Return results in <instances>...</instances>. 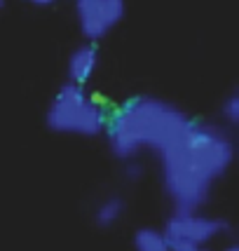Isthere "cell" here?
<instances>
[{"label": "cell", "mask_w": 239, "mask_h": 251, "mask_svg": "<svg viewBox=\"0 0 239 251\" xmlns=\"http://www.w3.org/2000/svg\"><path fill=\"white\" fill-rule=\"evenodd\" d=\"M124 162H127L124 164V169H122L124 181H127V183H139V181L143 178V167L136 162L134 157H131V160H124Z\"/></svg>", "instance_id": "10"}, {"label": "cell", "mask_w": 239, "mask_h": 251, "mask_svg": "<svg viewBox=\"0 0 239 251\" xmlns=\"http://www.w3.org/2000/svg\"><path fill=\"white\" fill-rule=\"evenodd\" d=\"M167 242H169V251H202V247H204V244L181 240V237H167Z\"/></svg>", "instance_id": "11"}, {"label": "cell", "mask_w": 239, "mask_h": 251, "mask_svg": "<svg viewBox=\"0 0 239 251\" xmlns=\"http://www.w3.org/2000/svg\"><path fill=\"white\" fill-rule=\"evenodd\" d=\"M124 214V200L118 195H110L106 200L98 202V207L94 209V223L98 228H113Z\"/></svg>", "instance_id": "7"}, {"label": "cell", "mask_w": 239, "mask_h": 251, "mask_svg": "<svg viewBox=\"0 0 239 251\" xmlns=\"http://www.w3.org/2000/svg\"><path fill=\"white\" fill-rule=\"evenodd\" d=\"M134 249L136 251H169V242L162 230L139 228L134 235Z\"/></svg>", "instance_id": "8"}, {"label": "cell", "mask_w": 239, "mask_h": 251, "mask_svg": "<svg viewBox=\"0 0 239 251\" xmlns=\"http://www.w3.org/2000/svg\"><path fill=\"white\" fill-rule=\"evenodd\" d=\"M225 251H239V247H237V244H230V247H228Z\"/></svg>", "instance_id": "13"}, {"label": "cell", "mask_w": 239, "mask_h": 251, "mask_svg": "<svg viewBox=\"0 0 239 251\" xmlns=\"http://www.w3.org/2000/svg\"><path fill=\"white\" fill-rule=\"evenodd\" d=\"M45 120L56 134L98 136L106 129L108 110L101 103V97H89L82 85L66 82L54 94Z\"/></svg>", "instance_id": "3"}, {"label": "cell", "mask_w": 239, "mask_h": 251, "mask_svg": "<svg viewBox=\"0 0 239 251\" xmlns=\"http://www.w3.org/2000/svg\"><path fill=\"white\" fill-rule=\"evenodd\" d=\"M230 223L220 219H209L199 216L195 211H176L164 223V235L167 237H181L197 244H209L218 235H230Z\"/></svg>", "instance_id": "5"}, {"label": "cell", "mask_w": 239, "mask_h": 251, "mask_svg": "<svg viewBox=\"0 0 239 251\" xmlns=\"http://www.w3.org/2000/svg\"><path fill=\"white\" fill-rule=\"evenodd\" d=\"M2 7H5V0H0V10H2Z\"/></svg>", "instance_id": "14"}, {"label": "cell", "mask_w": 239, "mask_h": 251, "mask_svg": "<svg viewBox=\"0 0 239 251\" xmlns=\"http://www.w3.org/2000/svg\"><path fill=\"white\" fill-rule=\"evenodd\" d=\"M31 5H38V7H49V5H54L56 0H28Z\"/></svg>", "instance_id": "12"}, {"label": "cell", "mask_w": 239, "mask_h": 251, "mask_svg": "<svg viewBox=\"0 0 239 251\" xmlns=\"http://www.w3.org/2000/svg\"><path fill=\"white\" fill-rule=\"evenodd\" d=\"M98 64V50L94 43L80 45L68 59V80L75 85H87L89 77L94 75Z\"/></svg>", "instance_id": "6"}, {"label": "cell", "mask_w": 239, "mask_h": 251, "mask_svg": "<svg viewBox=\"0 0 239 251\" xmlns=\"http://www.w3.org/2000/svg\"><path fill=\"white\" fill-rule=\"evenodd\" d=\"M220 115L230 127L239 125V92H232L223 103H220Z\"/></svg>", "instance_id": "9"}, {"label": "cell", "mask_w": 239, "mask_h": 251, "mask_svg": "<svg viewBox=\"0 0 239 251\" xmlns=\"http://www.w3.org/2000/svg\"><path fill=\"white\" fill-rule=\"evenodd\" d=\"M157 153L164 193L176 211H197L209 200L211 186L230 169L235 143L225 129L192 120Z\"/></svg>", "instance_id": "1"}, {"label": "cell", "mask_w": 239, "mask_h": 251, "mask_svg": "<svg viewBox=\"0 0 239 251\" xmlns=\"http://www.w3.org/2000/svg\"><path fill=\"white\" fill-rule=\"evenodd\" d=\"M75 12L82 35L96 43L122 22L124 0H75Z\"/></svg>", "instance_id": "4"}, {"label": "cell", "mask_w": 239, "mask_h": 251, "mask_svg": "<svg viewBox=\"0 0 239 251\" xmlns=\"http://www.w3.org/2000/svg\"><path fill=\"white\" fill-rule=\"evenodd\" d=\"M192 122L183 110L155 97H131L108 113L106 134L113 155L131 160L141 151H160Z\"/></svg>", "instance_id": "2"}, {"label": "cell", "mask_w": 239, "mask_h": 251, "mask_svg": "<svg viewBox=\"0 0 239 251\" xmlns=\"http://www.w3.org/2000/svg\"><path fill=\"white\" fill-rule=\"evenodd\" d=\"M202 251H211V249H207V244H204V247H202Z\"/></svg>", "instance_id": "15"}]
</instances>
